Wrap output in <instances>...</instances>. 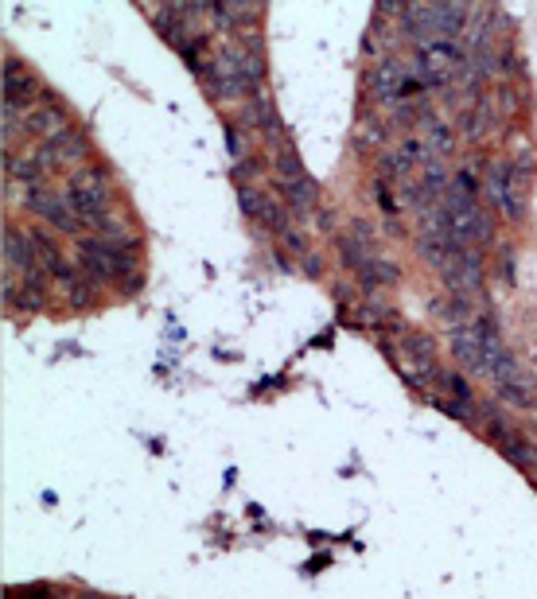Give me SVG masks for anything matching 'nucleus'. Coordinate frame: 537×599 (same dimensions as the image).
<instances>
[{
    "label": "nucleus",
    "mask_w": 537,
    "mask_h": 599,
    "mask_svg": "<svg viewBox=\"0 0 537 599\" xmlns=\"http://www.w3.org/2000/svg\"><path fill=\"white\" fill-rule=\"evenodd\" d=\"M444 277L452 284V292H479V284H483V265H479V257H475L471 249H460L456 261L444 269Z\"/></svg>",
    "instance_id": "4468645a"
},
{
    "label": "nucleus",
    "mask_w": 537,
    "mask_h": 599,
    "mask_svg": "<svg viewBox=\"0 0 537 599\" xmlns=\"http://www.w3.org/2000/svg\"><path fill=\"white\" fill-rule=\"evenodd\" d=\"M78 265H82L86 273H94L98 281H117V277L133 273L137 261L121 246H109L102 238H86V242L78 246Z\"/></svg>",
    "instance_id": "39448f33"
},
{
    "label": "nucleus",
    "mask_w": 537,
    "mask_h": 599,
    "mask_svg": "<svg viewBox=\"0 0 537 599\" xmlns=\"http://www.w3.org/2000/svg\"><path fill=\"white\" fill-rule=\"evenodd\" d=\"M417 82H421L417 71H409L405 63H394V59H390V63H382V67L374 71V82H370V86H374V94H378L386 106H394V102L409 98V94L417 90Z\"/></svg>",
    "instance_id": "1a4fd4ad"
},
{
    "label": "nucleus",
    "mask_w": 537,
    "mask_h": 599,
    "mask_svg": "<svg viewBox=\"0 0 537 599\" xmlns=\"http://www.w3.org/2000/svg\"><path fill=\"white\" fill-rule=\"evenodd\" d=\"M487 319H475V323H464V327H456L452 331V354L471 366V370H479L483 366V343H487Z\"/></svg>",
    "instance_id": "f8f14e48"
},
{
    "label": "nucleus",
    "mask_w": 537,
    "mask_h": 599,
    "mask_svg": "<svg viewBox=\"0 0 537 599\" xmlns=\"http://www.w3.org/2000/svg\"><path fill=\"white\" fill-rule=\"evenodd\" d=\"M436 144V152H448L452 148V137H448V129L444 125H432L429 129V148Z\"/></svg>",
    "instance_id": "f3484780"
},
{
    "label": "nucleus",
    "mask_w": 537,
    "mask_h": 599,
    "mask_svg": "<svg viewBox=\"0 0 537 599\" xmlns=\"http://www.w3.org/2000/svg\"><path fill=\"white\" fill-rule=\"evenodd\" d=\"M277 176H281V183H285V179H300V176H308V172H304V164H300V156H296L292 148H285V152L277 156Z\"/></svg>",
    "instance_id": "dca6fc26"
},
{
    "label": "nucleus",
    "mask_w": 537,
    "mask_h": 599,
    "mask_svg": "<svg viewBox=\"0 0 537 599\" xmlns=\"http://www.w3.org/2000/svg\"><path fill=\"white\" fill-rule=\"evenodd\" d=\"M86 152H90V141H86L78 129H67V133H59L55 141L39 144L32 156L39 160V168H43V172H59V168H67V164L86 160Z\"/></svg>",
    "instance_id": "0eeeda50"
},
{
    "label": "nucleus",
    "mask_w": 537,
    "mask_h": 599,
    "mask_svg": "<svg viewBox=\"0 0 537 599\" xmlns=\"http://www.w3.org/2000/svg\"><path fill=\"white\" fill-rule=\"evenodd\" d=\"M440 214H444V226H448V238L460 249L479 246L491 238V226H487V214L475 207V191L464 176L456 179L444 195H440Z\"/></svg>",
    "instance_id": "f257e3e1"
},
{
    "label": "nucleus",
    "mask_w": 537,
    "mask_h": 599,
    "mask_svg": "<svg viewBox=\"0 0 537 599\" xmlns=\"http://www.w3.org/2000/svg\"><path fill=\"white\" fill-rule=\"evenodd\" d=\"M0 86H4V109H12V113H20V109L28 113L32 98L39 94V78L32 74V67H24V63H16V59H8V63H4Z\"/></svg>",
    "instance_id": "6e6552de"
},
{
    "label": "nucleus",
    "mask_w": 537,
    "mask_h": 599,
    "mask_svg": "<svg viewBox=\"0 0 537 599\" xmlns=\"http://www.w3.org/2000/svg\"><path fill=\"white\" fill-rule=\"evenodd\" d=\"M67 195H71L74 211L82 214V222L98 226L102 218H109V183L102 168H78Z\"/></svg>",
    "instance_id": "7ed1b4c3"
},
{
    "label": "nucleus",
    "mask_w": 537,
    "mask_h": 599,
    "mask_svg": "<svg viewBox=\"0 0 537 599\" xmlns=\"http://www.w3.org/2000/svg\"><path fill=\"white\" fill-rule=\"evenodd\" d=\"M238 203H242V211L250 214L257 226H265V230H277V234H285V230H288V218H285L281 203H277L273 195H261V191L246 187V191L238 195Z\"/></svg>",
    "instance_id": "9b49d317"
},
{
    "label": "nucleus",
    "mask_w": 537,
    "mask_h": 599,
    "mask_svg": "<svg viewBox=\"0 0 537 599\" xmlns=\"http://www.w3.org/2000/svg\"><path fill=\"white\" fill-rule=\"evenodd\" d=\"M467 67V55L456 47V43H421V51H417V78L425 82V86H444V82H452L456 74H464Z\"/></svg>",
    "instance_id": "20e7f679"
},
{
    "label": "nucleus",
    "mask_w": 537,
    "mask_h": 599,
    "mask_svg": "<svg viewBox=\"0 0 537 599\" xmlns=\"http://www.w3.org/2000/svg\"><path fill=\"white\" fill-rule=\"evenodd\" d=\"M24 203H28L47 226H55L59 234H78V230H82V214L74 211L71 195H55V191L36 187V191L24 195Z\"/></svg>",
    "instance_id": "423d86ee"
},
{
    "label": "nucleus",
    "mask_w": 537,
    "mask_h": 599,
    "mask_svg": "<svg viewBox=\"0 0 537 599\" xmlns=\"http://www.w3.org/2000/svg\"><path fill=\"white\" fill-rule=\"evenodd\" d=\"M24 129H28L32 137L55 141V137H59V133H67L71 125H67L63 106H55V102H39L36 109H28V113H24Z\"/></svg>",
    "instance_id": "ddd939ff"
},
{
    "label": "nucleus",
    "mask_w": 537,
    "mask_h": 599,
    "mask_svg": "<svg viewBox=\"0 0 537 599\" xmlns=\"http://www.w3.org/2000/svg\"><path fill=\"white\" fill-rule=\"evenodd\" d=\"M281 191H285V199L296 207V211H312V207H316V183H312L308 176L285 179V183H281Z\"/></svg>",
    "instance_id": "2eb2a0df"
},
{
    "label": "nucleus",
    "mask_w": 537,
    "mask_h": 599,
    "mask_svg": "<svg viewBox=\"0 0 537 599\" xmlns=\"http://www.w3.org/2000/svg\"><path fill=\"white\" fill-rule=\"evenodd\" d=\"M467 8L456 0H436V4H409L401 12V28L409 36L425 39V43H444V36L464 32Z\"/></svg>",
    "instance_id": "f03ea898"
},
{
    "label": "nucleus",
    "mask_w": 537,
    "mask_h": 599,
    "mask_svg": "<svg viewBox=\"0 0 537 599\" xmlns=\"http://www.w3.org/2000/svg\"><path fill=\"white\" fill-rule=\"evenodd\" d=\"M4 265H8V273L20 269L24 277H36V269H39L36 242H32V234H24L20 226H4Z\"/></svg>",
    "instance_id": "9d476101"
}]
</instances>
